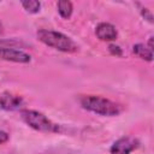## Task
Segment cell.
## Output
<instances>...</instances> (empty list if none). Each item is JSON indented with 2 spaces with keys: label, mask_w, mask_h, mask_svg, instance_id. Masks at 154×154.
I'll return each mask as SVG.
<instances>
[{
  "label": "cell",
  "mask_w": 154,
  "mask_h": 154,
  "mask_svg": "<svg viewBox=\"0 0 154 154\" xmlns=\"http://www.w3.org/2000/svg\"><path fill=\"white\" fill-rule=\"evenodd\" d=\"M79 103L84 109L105 117L118 116L123 111L120 105L100 95H83L79 97Z\"/></svg>",
  "instance_id": "1"
},
{
  "label": "cell",
  "mask_w": 154,
  "mask_h": 154,
  "mask_svg": "<svg viewBox=\"0 0 154 154\" xmlns=\"http://www.w3.org/2000/svg\"><path fill=\"white\" fill-rule=\"evenodd\" d=\"M36 35L42 43L57 51H60L64 53H75L78 51V46L75 43V41L63 32L41 29L36 32Z\"/></svg>",
  "instance_id": "2"
},
{
  "label": "cell",
  "mask_w": 154,
  "mask_h": 154,
  "mask_svg": "<svg viewBox=\"0 0 154 154\" xmlns=\"http://www.w3.org/2000/svg\"><path fill=\"white\" fill-rule=\"evenodd\" d=\"M20 118L26 125H29L36 131H41V132H60L61 131L60 125L53 123L43 113L35 109H22Z\"/></svg>",
  "instance_id": "3"
},
{
  "label": "cell",
  "mask_w": 154,
  "mask_h": 154,
  "mask_svg": "<svg viewBox=\"0 0 154 154\" xmlns=\"http://www.w3.org/2000/svg\"><path fill=\"white\" fill-rule=\"evenodd\" d=\"M0 60L26 64V63L31 61V57H30V54H28L20 49L0 45Z\"/></svg>",
  "instance_id": "4"
},
{
  "label": "cell",
  "mask_w": 154,
  "mask_h": 154,
  "mask_svg": "<svg viewBox=\"0 0 154 154\" xmlns=\"http://www.w3.org/2000/svg\"><path fill=\"white\" fill-rule=\"evenodd\" d=\"M140 142L132 136H123L118 138L111 147L109 154H130L132 150L138 148Z\"/></svg>",
  "instance_id": "5"
},
{
  "label": "cell",
  "mask_w": 154,
  "mask_h": 154,
  "mask_svg": "<svg viewBox=\"0 0 154 154\" xmlns=\"http://www.w3.org/2000/svg\"><path fill=\"white\" fill-rule=\"evenodd\" d=\"M24 103V100L20 95L4 91L0 95V108L5 111H16L19 109Z\"/></svg>",
  "instance_id": "6"
},
{
  "label": "cell",
  "mask_w": 154,
  "mask_h": 154,
  "mask_svg": "<svg viewBox=\"0 0 154 154\" xmlns=\"http://www.w3.org/2000/svg\"><path fill=\"white\" fill-rule=\"evenodd\" d=\"M95 34L101 41H114L118 36L116 26L109 23H100L95 29Z\"/></svg>",
  "instance_id": "7"
},
{
  "label": "cell",
  "mask_w": 154,
  "mask_h": 154,
  "mask_svg": "<svg viewBox=\"0 0 154 154\" xmlns=\"http://www.w3.org/2000/svg\"><path fill=\"white\" fill-rule=\"evenodd\" d=\"M132 52L141 59L147 60V61H152L153 60V51H150L147 46L142 45V43H137L134 45L132 47Z\"/></svg>",
  "instance_id": "8"
},
{
  "label": "cell",
  "mask_w": 154,
  "mask_h": 154,
  "mask_svg": "<svg viewBox=\"0 0 154 154\" xmlns=\"http://www.w3.org/2000/svg\"><path fill=\"white\" fill-rule=\"evenodd\" d=\"M57 7H58L59 14H60L64 19H69V18L71 17L72 11H73V6H72V2H71V1L61 0V1L58 2Z\"/></svg>",
  "instance_id": "9"
},
{
  "label": "cell",
  "mask_w": 154,
  "mask_h": 154,
  "mask_svg": "<svg viewBox=\"0 0 154 154\" xmlns=\"http://www.w3.org/2000/svg\"><path fill=\"white\" fill-rule=\"evenodd\" d=\"M22 6L23 8L29 12V13H37L41 8V4L40 1H35V0H28V1H22Z\"/></svg>",
  "instance_id": "10"
},
{
  "label": "cell",
  "mask_w": 154,
  "mask_h": 154,
  "mask_svg": "<svg viewBox=\"0 0 154 154\" xmlns=\"http://www.w3.org/2000/svg\"><path fill=\"white\" fill-rule=\"evenodd\" d=\"M141 13L144 17V19H147L149 23H153V14L150 13V11L147 7H141Z\"/></svg>",
  "instance_id": "11"
},
{
  "label": "cell",
  "mask_w": 154,
  "mask_h": 154,
  "mask_svg": "<svg viewBox=\"0 0 154 154\" xmlns=\"http://www.w3.org/2000/svg\"><path fill=\"white\" fill-rule=\"evenodd\" d=\"M108 51L111 52V54H113V55H122V49H120V47H118V46H116V45H109L108 46Z\"/></svg>",
  "instance_id": "12"
},
{
  "label": "cell",
  "mask_w": 154,
  "mask_h": 154,
  "mask_svg": "<svg viewBox=\"0 0 154 154\" xmlns=\"http://www.w3.org/2000/svg\"><path fill=\"white\" fill-rule=\"evenodd\" d=\"M8 138H10L8 134H7V132H5V131H2V130H0V144L6 143V142L8 141Z\"/></svg>",
  "instance_id": "13"
},
{
  "label": "cell",
  "mask_w": 154,
  "mask_h": 154,
  "mask_svg": "<svg viewBox=\"0 0 154 154\" xmlns=\"http://www.w3.org/2000/svg\"><path fill=\"white\" fill-rule=\"evenodd\" d=\"M2 31H4V26H2V24L0 23V34H1Z\"/></svg>",
  "instance_id": "14"
}]
</instances>
